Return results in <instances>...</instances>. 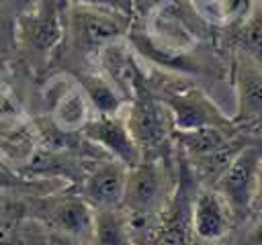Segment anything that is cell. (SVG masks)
<instances>
[{"label": "cell", "instance_id": "20", "mask_svg": "<svg viewBox=\"0 0 262 245\" xmlns=\"http://www.w3.org/2000/svg\"><path fill=\"white\" fill-rule=\"evenodd\" d=\"M151 245H188V231H186V220L180 216L170 218L160 233L156 235Z\"/></svg>", "mask_w": 262, "mask_h": 245}, {"label": "cell", "instance_id": "21", "mask_svg": "<svg viewBox=\"0 0 262 245\" xmlns=\"http://www.w3.org/2000/svg\"><path fill=\"white\" fill-rule=\"evenodd\" d=\"M70 4H80V6H98V8H111L123 14L131 12V0H70Z\"/></svg>", "mask_w": 262, "mask_h": 245}, {"label": "cell", "instance_id": "12", "mask_svg": "<svg viewBox=\"0 0 262 245\" xmlns=\"http://www.w3.org/2000/svg\"><path fill=\"white\" fill-rule=\"evenodd\" d=\"M63 20L57 0H37L29 14L23 16L20 37L39 55H47L61 41Z\"/></svg>", "mask_w": 262, "mask_h": 245}, {"label": "cell", "instance_id": "10", "mask_svg": "<svg viewBox=\"0 0 262 245\" xmlns=\"http://www.w3.org/2000/svg\"><path fill=\"white\" fill-rule=\"evenodd\" d=\"M145 35L156 45L178 53H190L192 47L196 45V37L192 35V29L182 16L180 6L172 0H166L154 8V12L149 14Z\"/></svg>", "mask_w": 262, "mask_h": 245}, {"label": "cell", "instance_id": "15", "mask_svg": "<svg viewBox=\"0 0 262 245\" xmlns=\"http://www.w3.org/2000/svg\"><path fill=\"white\" fill-rule=\"evenodd\" d=\"M90 239L94 245H135L131 218L123 208H98L94 210Z\"/></svg>", "mask_w": 262, "mask_h": 245}, {"label": "cell", "instance_id": "1", "mask_svg": "<svg viewBox=\"0 0 262 245\" xmlns=\"http://www.w3.org/2000/svg\"><path fill=\"white\" fill-rule=\"evenodd\" d=\"M68 29L78 49L84 51L86 55L96 57V53L108 43L127 39L129 14H123L111 8L70 4Z\"/></svg>", "mask_w": 262, "mask_h": 245}, {"label": "cell", "instance_id": "23", "mask_svg": "<svg viewBox=\"0 0 262 245\" xmlns=\"http://www.w3.org/2000/svg\"><path fill=\"white\" fill-rule=\"evenodd\" d=\"M250 241H252V245H262V214H258L254 225H252Z\"/></svg>", "mask_w": 262, "mask_h": 245}, {"label": "cell", "instance_id": "24", "mask_svg": "<svg viewBox=\"0 0 262 245\" xmlns=\"http://www.w3.org/2000/svg\"><path fill=\"white\" fill-rule=\"evenodd\" d=\"M8 106H10V100H8V98H6V96L0 92V114H2V112H4Z\"/></svg>", "mask_w": 262, "mask_h": 245}, {"label": "cell", "instance_id": "25", "mask_svg": "<svg viewBox=\"0 0 262 245\" xmlns=\"http://www.w3.org/2000/svg\"><path fill=\"white\" fill-rule=\"evenodd\" d=\"M201 245H225L223 241H201Z\"/></svg>", "mask_w": 262, "mask_h": 245}, {"label": "cell", "instance_id": "16", "mask_svg": "<svg viewBox=\"0 0 262 245\" xmlns=\"http://www.w3.org/2000/svg\"><path fill=\"white\" fill-rule=\"evenodd\" d=\"M78 84L88 98V104L94 114H121L127 100L123 94L96 69V71H86L78 78Z\"/></svg>", "mask_w": 262, "mask_h": 245}, {"label": "cell", "instance_id": "3", "mask_svg": "<svg viewBox=\"0 0 262 245\" xmlns=\"http://www.w3.org/2000/svg\"><path fill=\"white\" fill-rule=\"evenodd\" d=\"M123 118L131 131L143 159H145L147 151L158 149L166 141L170 125H172L166 106L158 98L151 96L147 84L141 86L133 94V98L125 104Z\"/></svg>", "mask_w": 262, "mask_h": 245}, {"label": "cell", "instance_id": "22", "mask_svg": "<svg viewBox=\"0 0 262 245\" xmlns=\"http://www.w3.org/2000/svg\"><path fill=\"white\" fill-rule=\"evenodd\" d=\"M256 214H262V167L258 174V182H256V192H254V200H252V210Z\"/></svg>", "mask_w": 262, "mask_h": 245}, {"label": "cell", "instance_id": "5", "mask_svg": "<svg viewBox=\"0 0 262 245\" xmlns=\"http://www.w3.org/2000/svg\"><path fill=\"white\" fill-rule=\"evenodd\" d=\"M45 100L49 102L53 125L59 131H82L94 114L78 80H72L68 76H59L47 84Z\"/></svg>", "mask_w": 262, "mask_h": 245}, {"label": "cell", "instance_id": "2", "mask_svg": "<svg viewBox=\"0 0 262 245\" xmlns=\"http://www.w3.org/2000/svg\"><path fill=\"white\" fill-rule=\"evenodd\" d=\"M262 167L260 147H239L223 172L217 176L215 192L223 198L231 218H244L252 210L258 174Z\"/></svg>", "mask_w": 262, "mask_h": 245}, {"label": "cell", "instance_id": "18", "mask_svg": "<svg viewBox=\"0 0 262 245\" xmlns=\"http://www.w3.org/2000/svg\"><path fill=\"white\" fill-rule=\"evenodd\" d=\"M205 18L219 24H244L256 12V0H192Z\"/></svg>", "mask_w": 262, "mask_h": 245}, {"label": "cell", "instance_id": "4", "mask_svg": "<svg viewBox=\"0 0 262 245\" xmlns=\"http://www.w3.org/2000/svg\"><path fill=\"white\" fill-rule=\"evenodd\" d=\"M168 192V176L160 161L143 159L135 167H129L123 204L127 216L145 218L156 212L166 198Z\"/></svg>", "mask_w": 262, "mask_h": 245}, {"label": "cell", "instance_id": "7", "mask_svg": "<svg viewBox=\"0 0 262 245\" xmlns=\"http://www.w3.org/2000/svg\"><path fill=\"white\" fill-rule=\"evenodd\" d=\"M88 141L102 147L111 159L121 161L127 167H135L143 161V155L121 114H92V118L82 129Z\"/></svg>", "mask_w": 262, "mask_h": 245}, {"label": "cell", "instance_id": "11", "mask_svg": "<svg viewBox=\"0 0 262 245\" xmlns=\"http://www.w3.org/2000/svg\"><path fill=\"white\" fill-rule=\"evenodd\" d=\"M37 129L10 104L0 114V157L10 165H25L37 155Z\"/></svg>", "mask_w": 262, "mask_h": 245}, {"label": "cell", "instance_id": "14", "mask_svg": "<svg viewBox=\"0 0 262 245\" xmlns=\"http://www.w3.org/2000/svg\"><path fill=\"white\" fill-rule=\"evenodd\" d=\"M231 212L215 188H201L190 208V229L201 241H221L231 229Z\"/></svg>", "mask_w": 262, "mask_h": 245}, {"label": "cell", "instance_id": "17", "mask_svg": "<svg viewBox=\"0 0 262 245\" xmlns=\"http://www.w3.org/2000/svg\"><path fill=\"white\" fill-rule=\"evenodd\" d=\"M92 218L94 208L80 196V198H66L55 204L53 208V223L59 231L72 237H90L92 233Z\"/></svg>", "mask_w": 262, "mask_h": 245}, {"label": "cell", "instance_id": "6", "mask_svg": "<svg viewBox=\"0 0 262 245\" xmlns=\"http://www.w3.org/2000/svg\"><path fill=\"white\" fill-rule=\"evenodd\" d=\"M160 102L166 106L172 127L178 131H192L201 127H231V120L225 118L219 108L199 90H176L168 92Z\"/></svg>", "mask_w": 262, "mask_h": 245}, {"label": "cell", "instance_id": "19", "mask_svg": "<svg viewBox=\"0 0 262 245\" xmlns=\"http://www.w3.org/2000/svg\"><path fill=\"white\" fill-rule=\"evenodd\" d=\"M242 27H244V47H246L244 51H246V55L262 65V18H258L254 12Z\"/></svg>", "mask_w": 262, "mask_h": 245}, {"label": "cell", "instance_id": "8", "mask_svg": "<svg viewBox=\"0 0 262 245\" xmlns=\"http://www.w3.org/2000/svg\"><path fill=\"white\" fill-rule=\"evenodd\" d=\"M96 61L98 71L123 94L127 102L141 86H145L143 71L137 63V53L127 39H119L102 47L96 53Z\"/></svg>", "mask_w": 262, "mask_h": 245}, {"label": "cell", "instance_id": "13", "mask_svg": "<svg viewBox=\"0 0 262 245\" xmlns=\"http://www.w3.org/2000/svg\"><path fill=\"white\" fill-rule=\"evenodd\" d=\"M129 167L117 159L98 163L84 180L82 198L94 208H121Z\"/></svg>", "mask_w": 262, "mask_h": 245}, {"label": "cell", "instance_id": "9", "mask_svg": "<svg viewBox=\"0 0 262 245\" xmlns=\"http://www.w3.org/2000/svg\"><path fill=\"white\" fill-rule=\"evenodd\" d=\"M235 122L246 129H262V65L248 57L237 55L235 61Z\"/></svg>", "mask_w": 262, "mask_h": 245}]
</instances>
